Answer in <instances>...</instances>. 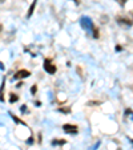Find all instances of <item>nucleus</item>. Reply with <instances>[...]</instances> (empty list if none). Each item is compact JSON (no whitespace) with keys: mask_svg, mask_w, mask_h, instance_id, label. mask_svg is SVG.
Returning <instances> with one entry per match:
<instances>
[{"mask_svg":"<svg viewBox=\"0 0 133 150\" xmlns=\"http://www.w3.org/2000/svg\"><path fill=\"white\" fill-rule=\"evenodd\" d=\"M80 25L87 32H92L93 29H95V25H93L92 20H91V18H88V16H83V18L80 19Z\"/></svg>","mask_w":133,"mask_h":150,"instance_id":"1","label":"nucleus"},{"mask_svg":"<svg viewBox=\"0 0 133 150\" xmlns=\"http://www.w3.org/2000/svg\"><path fill=\"white\" fill-rule=\"evenodd\" d=\"M9 115H11V117H12V120H13V121L15 122H16V124H20V125H24V126H25V122H24V121H21V120L20 118H18V117H16V115H13V114H12V113H9Z\"/></svg>","mask_w":133,"mask_h":150,"instance_id":"9","label":"nucleus"},{"mask_svg":"<svg viewBox=\"0 0 133 150\" xmlns=\"http://www.w3.org/2000/svg\"><path fill=\"white\" fill-rule=\"evenodd\" d=\"M36 4H37V0H33V1H32V4L29 6L28 13H27V18H31V16H32V13H33V11H35V8H36Z\"/></svg>","mask_w":133,"mask_h":150,"instance_id":"7","label":"nucleus"},{"mask_svg":"<svg viewBox=\"0 0 133 150\" xmlns=\"http://www.w3.org/2000/svg\"><path fill=\"white\" fill-rule=\"evenodd\" d=\"M132 15H133V11H132Z\"/></svg>","mask_w":133,"mask_h":150,"instance_id":"25","label":"nucleus"},{"mask_svg":"<svg viewBox=\"0 0 133 150\" xmlns=\"http://www.w3.org/2000/svg\"><path fill=\"white\" fill-rule=\"evenodd\" d=\"M92 32H93V37H95V39H98V29L95 28Z\"/></svg>","mask_w":133,"mask_h":150,"instance_id":"13","label":"nucleus"},{"mask_svg":"<svg viewBox=\"0 0 133 150\" xmlns=\"http://www.w3.org/2000/svg\"><path fill=\"white\" fill-rule=\"evenodd\" d=\"M28 144L31 145V144H33V138H32V137H29V139H28Z\"/></svg>","mask_w":133,"mask_h":150,"instance_id":"18","label":"nucleus"},{"mask_svg":"<svg viewBox=\"0 0 133 150\" xmlns=\"http://www.w3.org/2000/svg\"><path fill=\"white\" fill-rule=\"evenodd\" d=\"M63 130L65 133H69V134H77L79 129L76 125H72V124H65L63 125Z\"/></svg>","mask_w":133,"mask_h":150,"instance_id":"4","label":"nucleus"},{"mask_svg":"<svg viewBox=\"0 0 133 150\" xmlns=\"http://www.w3.org/2000/svg\"><path fill=\"white\" fill-rule=\"evenodd\" d=\"M4 87H6V77L3 78V81H1V85H0V101L4 102Z\"/></svg>","mask_w":133,"mask_h":150,"instance_id":"6","label":"nucleus"},{"mask_svg":"<svg viewBox=\"0 0 133 150\" xmlns=\"http://www.w3.org/2000/svg\"><path fill=\"white\" fill-rule=\"evenodd\" d=\"M116 1H117L120 6H125V4H127V0H116Z\"/></svg>","mask_w":133,"mask_h":150,"instance_id":"15","label":"nucleus"},{"mask_svg":"<svg viewBox=\"0 0 133 150\" xmlns=\"http://www.w3.org/2000/svg\"><path fill=\"white\" fill-rule=\"evenodd\" d=\"M3 31V25H1V24H0V32Z\"/></svg>","mask_w":133,"mask_h":150,"instance_id":"23","label":"nucleus"},{"mask_svg":"<svg viewBox=\"0 0 133 150\" xmlns=\"http://www.w3.org/2000/svg\"><path fill=\"white\" fill-rule=\"evenodd\" d=\"M20 112L23 113V114L28 113V108H27V105H21V106H20Z\"/></svg>","mask_w":133,"mask_h":150,"instance_id":"12","label":"nucleus"},{"mask_svg":"<svg viewBox=\"0 0 133 150\" xmlns=\"http://www.w3.org/2000/svg\"><path fill=\"white\" fill-rule=\"evenodd\" d=\"M59 112L60 113H64V114H69L71 113V108L69 106H65V108H59Z\"/></svg>","mask_w":133,"mask_h":150,"instance_id":"10","label":"nucleus"},{"mask_svg":"<svg viewBox=\"0 0 133 150\" xmlns=\"http://www.w3.org/2000/svg\"><path fill=\"white\" fill-rule=\"evenodd\" d=\"M116 51H117V52H120V51H121V46L117 45V46H116Z\"/></svg>","mask_w":133,"mask_h":150,"instance_id":"19","label":"nucleus"},{"mask_svg":"<svg viewBox=\"0 0 133 150\" xmlns=\"http://www.w3.org/2000/svg\"><path fill=\"white\" fill-rule=\"evenodd\" d=\"M73 1H75L76 4H80V0H73Z\"/></svg>","mask_w":133,"mask_h":150,"instance_id":"22","label":"nucleus"},{"mask_svg":"<svg viewBox=\"0 0 133 150\" xmlns=\"http://www.w3.org/2000/svg\"><path fill=\"white\" fill-rule=\"evenodd\" d=\"M64 144H65V141H64V139H53V141H52L53 146H56V145H64Z\"/></svg>","mask_w":133,"mask_h":150,"instance_id":"11","label":"nucleus"},{"mask_svg":"<svg viewBox=\"0 0 133 150\" xmlns=\"http://www.w3.org/2000/svg\"><path fill=\"white\" fill-rule=\"evenodd\" d=\"M43 66H44V70H45L48 75H55L56 73V65L55 64H52V60L51 58H45L44 60V64H43Z\"/></svg>","mask_w":133,"mask_h":150,"instance_id":"2","label":"nucleus"},{"mask_svg":"<svg viewBox=\"0 0 133 150\" xmlns=\"http://www.w3.org/2000/svg\"><path fill=\"white\" fill-rule=\"evenodd\" d=\"M0 69H1V70L4 69V65H3V63H1V61H0Z\"/></svg>","mask_w":133,"mask_h":150,"instance_id":"20","label":"nucleus"},{"mask_svg":"<svg viewBox=\"0 0 133 150\" xmlns=\"http://www.w3.org/2000/svg\"><path fill=\"white\" fill-rule=\"evenodd\" d=\"M88 105H89V106H91V105H100V102H98V101L97 102H93L92 101V102H88Z\"/></svg>","mask_w":133,"mask_h":150,"instance_id":"17","label":"nucleus"},{"mask_svg":"<svg viewBox=\"0 0 133 150\" xmlns=\"http://www.w3.org/2000/svg\"><path fill=\"white\" fill-rule=\"evenodd\" d=\"M4 1H6V0H0V4H1V3H4Z\"/></svg>","mask_w":133,"mask_h":150,"instance_id":"24","label":"nucleus"},{"mask_svg":"<svg viewBox=\"0 0 133 150\" xmlns=\"http://www.w3.org/2000/svg\"><path fill=\"white\" fill-rule=\"evenodd\" d=\"M18 101H19V96L15 94V93H11V94H9V102L15 104V102H18Z\"/></svg>","mask_w":133,"mask_h":150,"instance_id":"8","label":"nucleus"},{"mask_svg":"<svg viewBox=\"0 0 133 150\" xmlns=\"http://www.w3.org/2000/svg\"><path fill=\"white\" fill-rule=\"evenodd\" d=\"M36 90H37V87H36V85H32V88H31V93H32V94H36Z\"/></svg>","mask_w":133,"mask_h":150,"instance_id":"14","label":"nucleus"},{"mask_svg":"<svg viewBox=\"0 0 133 150\" xmlns=\"http://www.w3.org/2000/svg\"><path fill=\"white\" fill-rule=\"evenodd\" d=\"M23 85H24V84H23V82H19V84H18V85H16V87H18V88H21V87H23Z\"/></svg>","mask_w":133,"mask_h":150,"instance_id":"21","label":"nucleus"},{"mask_svg":"<svg viewBox=\"0 0 133 150\" xmlns=\"http://www.w3.org/2000/svg\"><path fill=\"white\" fill-rule=\"evenodd\" d=\"M29 76H31V72H29V70L20 69V70H18V72L15 73L13 78L15 80H23V78H27V77H29Z\"/></svg>","mask_w":133,"mask_h":150,"instance_id":"3","label":"nucleus"},{"mask_svg":"<svg viewBox=\"0 0 133 150\" xmlns=\"http://www.w3.org/2000/svg\"><path fill=\"white\" fill-rule=\"evenodd\" d=\"M116 20H117V23H119L120 25H125V27H130L133 24L132 20H129V19H127V18H122V16H117Z\"/></svg>","mask_w":133,"mask_h":150,"instance_id":"5","label":"nucleus"},{"mask_svg":"<svg viewBox=\"0 0 133 150\" xmlns=\"http://www.w3.org/2000/svg\"><path fill=\"white\" fill-rule=\"evenodd\" d=\"M132 144H133V141H132Z\"/></svg>","mask_w":133,"mask_h":150,"instance_id":"26","label":"nucleus"},{"mask_svg":"<svg viewBox=\"0 0 133 150\" xmlns=\"http://www.w3.org/2000/svg\"><path fill=\"white\" fill-rule=\"evenodd\" d=\"M132 115V117H133V112H132V110H130V109H127V110H125V115Z\"/></svg>","mask_w":133,"mask_h":150,"instance_id":"16","label":"nucleus"}]
</instances>
